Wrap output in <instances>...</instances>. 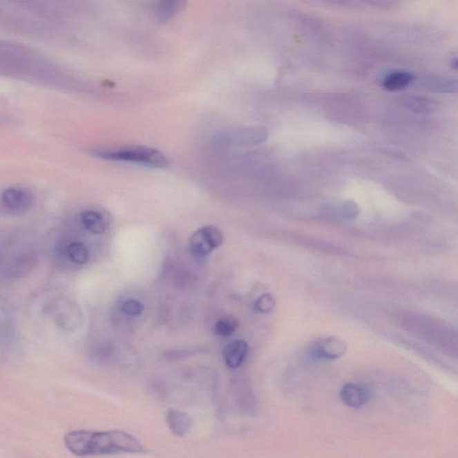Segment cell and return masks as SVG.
<instances>
[{
  "instance_id": "cell-1",
  "label": "cell",
  "mask_w": 458,
  "mask_h": 458,
  "mask_svg": "<svg viewBox=\"0 0 458 458\" xmlns=\"http://www.w3.org/2000/svg\"><path fill=\"white\" fill-rule=\"evenodd\" d=\"M66 448L75 456L98 457L144 453V445L135 436L120 430H79L65 436Z\"/></svg>"
},
{
  "instance_id": "cell-2",
  "label": "cell",
  "mask_w": 458,
  "mask_h": 458,
  "mask_svg": "<svg viewBox=\"0 0 458 458\" xmlns=\"http://www.w3.org/2000/svg\"><path fill=\"white\" fill-rule=\"evenodd\" d=\"M96 156L112 162L135 164L153 169H164L169 165L168 157L156 149L133 145V146L96 150Z\"/></svg>"
},
{
  "instance_id": "cell-3",
  "label": "cell",
  "mask_w": 458,
  "mask_h": 458,
  "mask_svg": "<svg viewBox=\"0 0 458 458\" xmlns=\"http://www.w3.org/2000/svg\"><path fill=\"white\" fill-rule=\"evenodd\" d=\"M223 233L214 226H204L191 236L189 245L191 254L196 260L208 257L211 251L222 245Z\"/></svg>"
},
{
  "instance_id": "cell-4",
  "label": "cell",
  "mask_w": 458,
  "mask_h": 458,
  "mask_svg": "<svg viewBox=\"0 0 458 458\" xmlns=\"http://www.w3.org/2000/svg\"><path fill=\"white\" fill-rule=\"evenodd\" d=\"M3 204L13 211H26L31 207L33 197L29 190L23 187H8L1 193Z\"/></svg>"
},
{
  "instance_id": "cell-5",
  "label": "cell",
  "mask_w": 458,
  "mask_h": 458,
  "mask_svg": "<svg viewBox=\"0 0 458 458\" xmlns=\"http://www.w3.org/2000/svg\"><path fill=\"white\" fill-rule=\"evenodd\" d=\"M347 347L345 343L338 338H326L314 343L312 347V354L318 359L335 360L344 354Z\"/></svg>"
},
{
  "instance_id": "cell-6",
  "label": "cell",
  "mask_w": 458,
  "mask_h": 458,
  "mask_svg": "<svg viewBox=\"0 0 458 458\" xmlns=\"http://www.w3.org/2000/svg\"><path fill=\"white\" fill-rule=\"evenodd\" d=\"M341 399L345 405L359 408L371 399V392L369 388L363 385L348 383L341 388Z\"/></svg>"
},
{
  "instance_id": "cell-7",
  "label": "cell",
  "mask_w": 458,
  "mask_h": 458,
  "mask_svg": "<svg viewBox=\"0 0 458 458\" xmlns=\"http://www.w3.org/2000/svg\"><path fill=\"white\" fill-rule=\"evenodd\" d=\"M269 133L265 127L253 126L238 129L229 135L230 144L236 145L259 144L265 142L268 138Z\"/></svg>"
},
{
  "instance_id": "cell-8",
  "label": "cell",
  "mask_w": 458,
  "mask_h": 458,
  "mask_svg": "<svg viewBox=\"0 0 458 458\" xmlns=\"http://www.w3.org/2000/svg\"><path fill=\"white\" fill-rule=\"evenodd\" d=\"M249 345L242 339H236L227 344L223 350V360L229 369H238L247 360Z\"/></svg>"
},
{
  "instance_id": "cell-9",
  "label": "cell",
  "mask_w": 458,
  "mask_h": 458,
  "mask_svg": "<svg viewBox=\"0 0 458 458\" xmlns=\"http://www.w3.org/2000/svg\"><path fill=\"white\" fill-rule=\"evenodd\" d=\"M81 222L88 232L99 235L107 230L109 216L105 211L87 210L81 214Z\"/></svg>"
},
{
  "instance_id": "cell-10",
  "label": "cell",
  "mask_w": 458,
  "mask_h": 458,
  "mask_svg": "<svg viewBox=\"0 0 458 458\" xmlns=\"http://www.w3.org/2000/svg\"><path fill=\"white\" fill-rule=\"evenodd\" d=\"M166 421L173 435L178 437L186 436L193 427V420L189 414L178 409H169Z\"/></svg>"
},
{
  "instance_id": "cell-11",
  "label": "cell",
  "mask_w": 458,
  "mask_h": 458,
  "mask_svg": "<svg viewBox=\"0 0 458 458\" xmlns=\"http://www.w3.org/2000/svg\"><path fill=\"white\" fill-rule=\"evenodd\" d=\"M399 103L408 111L417 114L432 113L436 109L435 102L432 99L419 95H405L400 97Z\"/></svg>"
},
{
  "instance_id": "cell-12",
  "label": "cell",
  "mask_w": 458,
  "mask_h": 458,
  "mask_svg": "<svg viewBox=\"0 0 458 458\" xmlns=\"http://www.w3.org/2000/svg\"><path fill=\"white\" fill-rule=\"evenodd\" d=\"M414 80V75L408 71H395L390 73L382 81V87L390 92L405 89Z\"/></svg>"
},
{
  "instance_id": "cell-13",
  "label": "cell",
  "mask_w": 458,
  "mask_h": 458,
  "mask_svg": "<svg viewBox=\"0 0 458 458\" xmlns=\"http://www.w3.org/2000/svg\"><path fill=\"white\" fill-rule=\"evenodd\" d=\"M186 4V2L175 1V0L160 2L156 7V16L162 22L171 20L175 15L183 10Z\"/></svg>"
},
{
  "instance_id": "cell-14",
  "label": "cell",
  "mask_w": 458,
  "mask_h": 458,
  "mask_svg": "<svg viewBox=\"0 0 458 458\" xmlns=\"http://www.w3.org/2000/svg\"><path fill=\"white\" fill-rule=\"evenodd\" d=\"M68 254L69 259L78 265H86L89 262L90 253L86 245L80 242H74L69 245Z\"/></svg>"
},
{
  "instance_id": "cell-15",
  "label": "cell",
  "mask_w": 458,
  "mask_h": 458,
  "mask_svg": "<svg viewBox=\"0 0 458 458\" xmlns=\"http://www.w3.org/2000/svg\"><path fill=\"white\" fill-rule=\"evenodd\" d=\"M427 86L429 87V89L435 90V92L454 93H457V81L445 78L429 79Z\"/></svg>"
},
{
  "instance_id": "cell-16",
  "label": "cell",
  "mask_w": 458,
  "mask_h": 458,
  "mask_svg": "<svg viewBox=\"0 0 458 458\" xmlns=\"http://www.w3.org/2000/svg\"><path fill=\"white\" fill-rule=\"evenodd\" d=\"M238 325V321L235 317L227 316L221 318L217 321L214 330L218 336H229L236 332Z\"/></svg>"
},
{
  "instance_id": "cell-17",
  "label": "cell",
  "mask_w": 458,
  "mask_h": 458,
  "mask_svg": "<svg viewBox=\"0 0 458 458\" xmlns=\"http://www.w3.org/2000/svg\"><path fill=\"white\" fill-rule=\"evenodd\" d=\"M121 310L130 317H137L144 312V306L138 300L130 298L123 303Z\"/></svg>"
},
{
  "instance_id": "cell-18",
  "label": "cell",
  "mask_w": 458,
  "mask_h": 458,
  "mask_svg": "<svg viewBox=\"0 0 458 458\" xmlns=\"http://www.w3.org/2000/svg\"><path fill=\"white\" fill-rule=\"evenodd\" d=\"M275 301L273 299V297L268 294L260 296L257 299L256 303H254V310L258 312H262V314H267L269 312L274 308Z\"/></svg>"
},
{
  "instance_id": "cell-19",
  "label": "cell",
  "mask_w": 458,
  "mask_h": 458,
  "mask_svg": "<svg viewBox=\"0 0 458 458\" xmlns=\"http://www.w3.org/2000/svg\"><path fill=\"white\" fill-rule=\"evenodd\" d=\"M450 66L451 68L454 69V70H457L458 68V60H457V57L455 56L452 57L450 60Z\"/></svg>"
}]
</instances>
